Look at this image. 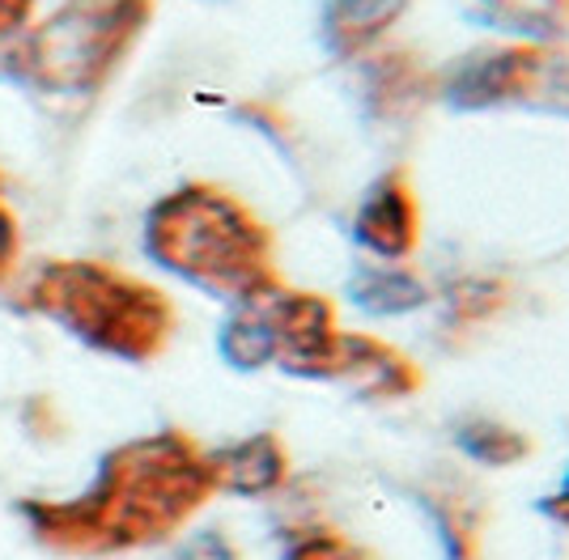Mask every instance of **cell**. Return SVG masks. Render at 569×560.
I'll return each mask as SVG.
<instances>
[{
  "label": "cell",
  "mask_w": 569,
  "mask_h": 560,
  "mask_svg": "<svg viewBox=\"0 0 569 560\" xmlns=\"http://www.w3.org/2000/svg\"><path fill=\"white\" fill-rule=\"evenodd\" d=\"M149 247L167 268L213 293H256L268 284V233L230 196L191 187L158 204Z\"/></svg>",
  "instance_id": "1"
},
{
  "label": "cell",
  "mask_w": 569,
  "mask_h": 560,
  "mask_svg": "<svg viewBox=\"0 0 569 560\" xmlns=\"http://www.w3.org/2000/svg\"><path fill=\"white\" fill-rule=\"evenodd\" d=\"M39 302L77 327L86 340L123 357L153 352L170 331V310L153 289L90 263L51 268L39 280Z\"/></svg>",
  "instance_id": "2"
},
{
  "label": "cell",
  "mask_w": 569,
  "mask_h": 560,
  "mask_svg": "<svg viewBox=\"0 0 569 560\" xmlns=\"http://www.w3.org/2000/svg\"><path fill=\"white\" fill-rule=\"evenodd\" d=\"M149 0H77L30 39V72L48 86H94L141 30Z\"/></svg>",
  "instance_id": "3"
},
{
  "label": "cell",
  "mask_w": 569,
  "mask_h": 560,
  "mask_svg": "<svg viewBox=\"0 0 569 560\" xmlns=\"http://www.w3.org/2000/svg\"><path fill=\"white\" fill-rule=\"evenodd\" d=\"M540 72V56L536 51H480L468 56L447 81V98L459 107H485V102H501V98H515V93L531 90Z\"/></svg>",
  "instance_id": "4"
},
{
  "label": "cell",
  "mask_w": 569,
  "mask_h": 560,
  "mask_svg": "<svg viewBox=\"0 0 569 560\" xmlns=\"http://www.w3.org/2000/svg\"><path fill=\"white\" fill-rule=\"evenodd\" d=\"M357 238L382 259H403L417 247V200L400 174L382 179L357 212Z\"/></svg>",
  "instance_id": "5"
},
{
  "label": "cell",
  "mask_w": 569,
  "mask_h": 560,
  "mask_svg": "<svg viewBox=\"0 0 569 560\" xmlns=\"http://www.w3.org/2000/svg\"><path fill=\"white\" fill-rule=\"evenodd\" d=\"M328 373H345L353 387L375 396H403L417 387V373L396 349H387L370 336H340Z\"/></svg>",
  "instance_id": "6"
},
{
  "label": "cell",
  "mask_w": 569,
  "mask_h": 560,
  "mask_svg": "<svg viewBox=\"0 0 569 560\" xmlns=\"http://www.w3.org/2000/svg\"><path fill=\"white\" fill-rule=\"evenodd\" d=\"M403 9H408V0H328V9H323L328 47L340 56L366 51L400 22Z\"/></svg>",
  "instance_id": "7"
},
{
  "label": "cell",
  "mask_w": 569,
  "mask_h": 560,
  "mask_svg": "<svg viewBox=\"0 0 569 560\" xmlns=\"http://www.w3.org/2000/svg\"><path fill=\"white\" fill-rule=\"evenodd\" d=\"M357 302L375 314H400V310H412V306L426 302V284L417 277H408L403 268H366L353 284Z\"/></svg>",
  "instance_id": "8"
},
{
  "label": "cell",
  "mask_w": 569,
  "mask_h": 560,
  "mask_svg": "<svg viewBox=\"0 0 569 560\" xmlns=\"http://www.w3.org/2000/svg\"><path fill=\"white\" fill-rule=\"evenodd\" d=\"M277 467H281V459H277V446L268 442V438L238 446V450H230L221 459V471H230V484L242 492L268 489L277 480Z\"/></svg>",
  "instance_id": "9"
},
{
  "label": "cell",
  "mask_w": 569,
  "mask_h": 560,
  "mask_svg": "<svg viewBox=\"0 0 569 560\" xmlns=\"http://www.w3.org/2000/svg\"><path fill=\"white\" fill-rule=\"evenodd\" d=\"M463 446L472 450L476 459H485V463H510V459H519L522 450H527L519 433H510L501 424H489V420L468 424L463 429Z\"/></svg>",
  "instance_id": "10"
},
{
  "label": "cell",
  "mask_w": 569,
  "mask_h": 560,
  "mask_svg": "<svg viewBox=\"0 0 569 560\" xmlns=\"http://www.w3.org/2000/svg\"><path fill=\"white\" fill-rule=\"evenodd\" d=\"M293 560H357V552H349V548H345V543H336V539H323V543L302 548Z\"/></svg>",
  "instance_id": "11"
},
{
  "label": "cell",
  "mask_w": 569,
  "mask_h": 560,
  "mask_svg": "<svg viewBox=\"0 0 569 560\" xmlns=\"http://www.w3.org/2000/svg\"><path fill=\"white\" fill-rule=\"evenodd\" d=\"M30 9H34V0H0V34L18 30L30 18Z\"/></svg>",
  "instance_id": "12"
},
{
  "label": "cell",
  "mask_w": 569,
  "mask_h": 560,
  "mask_svg": "<svg viewBox=\"0 0 569 560\" xmlns=\"http://www.w3.org/2000/svg\"><path fill=\"white\" fill-rule=\"evenodd\" d=\"M9 256H13V226H9V217L0 212V268L9 263Z\"/></svg>",
  "instance_id": "13"
},
{
  "label": "cell",
  "mask_w": 569,
  "mask_h": 560,
  "mask_svg": "<svg viewBox=\"0 0 569 560\" xmlns=\"http://www.w3.org/2000/svg\"><path fill=\"white\" fill-rule=\"evenodd\" d=\"M557 518H561V522L569 527V484H566V492L557 497Z\"/></svg>",
  "instance_id": "14"
}]
</instances>
